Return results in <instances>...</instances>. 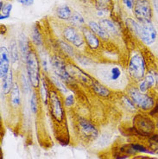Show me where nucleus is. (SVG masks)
I'll return each instance as SVG.
<instances>
[{
  "mask_svg": "<svg viewBox=\"0 0 158 159\" xmlns=\"http://www.w3.org/2000/svg\"><path fill=\"white\" fill-rule=\"evenodd\" d=\"M50 58L51 69L54 75L61 80L65 84L73 85L74 83L75 79L70 74L68 70V65H67L63 58L58 55H54Z\"/></svg>",
  "mask_w": 158,
  "mask_h": 159,
  "instance_id": "obj_6",
  "label": "nucleus"
},
{
  "mask_svg": "<svg viewBox=\"0 0 158 159\" xmlns=\"http://www.w3.org/2000/svg\"><path fill=\"white\" fill-rule=\"evenodd\" d=\"M31 43L36 47H42L43 45V39L42 37V34L40 32L38 26L35 24L31 30Z\"/></svg>",
  "mask_w": 158,
  "mask_h": 159,
  "instance_id": "obj_25",
  "label": "nucleus"
},
{
  "mask_svg": "<svg viewBox=\"0 0 158 159\" xmlns=\"http://www.w3.org/2000/svg\"><path fill=\"white\" fill-rule=\"evenodd\" d=\"M48 82H49L48 78H47L45 75L42 77V80H41V84L39 87V96L42 102L44 103L45 106H47L48 94H49V90H50Z\"/></svg>",
  "mask_w": 158,
  "mask_h": 159,
  "instance_id": "obj_18",
  "label": "nucleus"
},
{
  "mask_svg": "<svg viewBox=\"0 0 158 159\" xmlns=\"http://www.w3.org/2000/svg\"><path fill=\"white\" fill-rule=\"evenodd\" d=\"M133 125L136 131L141 135H148L155 129L153 121L148 116L137 114L133 119Z\"/></svg>",
  "mask_w": 158,
  "mask_h": 159,
  "instance_id": "obj_10",
  "label": "nucleus"
},
{
  "mask_svg": "<svg viewBox=\"0 0 158 159\" xmlns=\"http://www.w3.org/2000/svg\"><path fill=\"white\" fill-rule=\"evenodd\" d=\"M94 2L97 10H102V11H110L113 7V2L112 0H93Z\"/></svg>",
  "mask_w": 158,
  "mask_h": 159,
  "instance_id": "obj_31",
  "label": "nucleus"
},
{
  "mask_svg": "<svg viewBox=\"0 0 158 159\" xmlns=\"http://www.w3.org/2000/svg\"><path fill=\"white\" fill-rule=\"evenodd\" d=\"M99 24L109 34L110 36H114V37H116V36H118L119 35V29L117 27V25L111 19L103 18V19L99 20Z\"/></svg>",
  "mask_w": 158,
  "mask_h": 159,
  "instance_id": "obj_20",
  "label": "nucleus"
},
{
  "mask_svg": "<svg viewBox=\"0 0 158 159\" xmlns=\"http://www.w3.org/2000/svg\"><path fill=\"white\" fill-rule=\"evenodd\" d=\"M77 123L79 134L85 140L93 141L98 138L99 131L90 121H88L85 118H79Z\"/></svg>",
  "mask_w": 158,
  "mask_h": 159,
  "instance_id": "obj_9",
  "label": "nucleus"
},
{
  "mask_svg": "<svg viewBox=\"0 0 158 159\" xmlns=\"http://www.w3.org/2000/svg\"><path fill=\"white\" fill-rule=\"evenodd\" d=\"M61 93L55 88H50L47 107L52 119L57 123H61L65 119V106L61 98Z\"/></svg>",
  "mask_w": 158,
  "mask_h": 159,
  "instance_id": "obj_2",
  "label": "nucleus"
},
{
  "mask_svg": "<svg viewBox=\"0 0 158 159\" xmlns=\"http://www.w3.org/2000/svg\"><path fill=\"white\" fill-rule=\"evenodd\" d=\"M40 96L39 93H37L36 90L32 92L30 99H29V107H30V111L33 114H36L39 111V100Z\"/></svg>",
  "mask_w": 158,
  "mask_h": 159,
  "instance_id": "obj_27",
  "label": "nucleus"
},
{
  "mask_svg": "<svg viewBox=\"0 0 158 159\" xmlns=\"http://www.w3.org/2000/svg\"><path fill=\"white\" fill-rule=\"evenodd\" d=\"M81 1H83V2H87V0H81Z\"/></svg>",
  "mask_w": 158,
  "mask_h": 159,
  "instance_id": "obj_38",
  "label": "nucleus"
},
{
  "mask_svg": "<svg viewBox=\"0 0 158 159\" xmlns=\"http://www.w3.org/2000/svg\"><path fill=\"white\" fill-rule=\"evenodd\" d=\"M25 62V68H26V74L30 81L31 87L35 90L39 88L42 75H41V61L37 52L32 48L29 55L24 60Z\"/></svg>",
  "mask_w": 158,
  "mask_h": 159,
  "instance_id": "obj_1",
  "label": "nucleus"
},
{
  "mask_svg": "<svg viewBox=\"0 0 158 159\" xmlns=\"http://www.w3.org/2000/svg\"><path fill=\"white\" fill-rule=\"evenodd\" d=\"M9 53L12 64H16L19 61L20 59V51L18 48V43H16V40L12 39L9 44Z\"/></svg>",
  "mask_w": 158,
  "mask_h": 159,
  "instance_id": "obj_21",
  "label": "nucleus"
},
{
  "mask_svg": "<svg viewBox=\"0 0 158 159\" xmlns=\"http://www.w3.org/2000/svg\"><path fill=\"white\" fill-rule=\"evenodd\" d=\"M57 44L61 48V50L63 52L66 56L69 57H75L76 52L74 51V47L72 46L70 43H68L67 41L61 39L57 40Z\"/></svg>",
  "mask_w": 158,
  "mask_h": 159,
  "instance_id": "obj_24",
  "label": "nucleus"
},
{
  "mask_svg": "<svg viewBox=\"0 0 158 159\" xmlns=\"http://www.w3.org/2000/svg\"><path fill=\"white\" fill-rule=\"evenodd\" d=\"M127 96L133 102L136 107L141 109L142 111H150L155 107L154 99L146 93H142L138 88L134 86L129 87L126 89Z\"/></svg>",
  "mask_w": 158,
  "mask_h": 159,
  "instance_id": "obj_5",
  "label": "nucleus"
},
{
  "mask_svg": "<svg viewBox=\"0 0 158 159\" xmlns=\"http://www.w3.org/2000/svg\"><path fill=\"white\" fill-rule=\"evenodd\" d=\"M75 103V99L74 94H68L66 96V98L64 99V106L65 107L70 108L72 107Z\"/></svg>",
  "mask_w": 158,
  "mask_h": 159,
  "instance_id": "obj_34",
  "label": "nucleus"
},
{
  "mask_svg": "<svg viewBox=\"0 0 158 159\" xmlns=\"http://www.w3.org/2000/svg\"><path fill=\"white\" fill-rule=\"evenodd\" d=\"M90 87H91L93 92L99 97L107 98V97L111 95V91L110 90V88H108L106 85L100 82L98 80L93 79V82L90 85Z\"/></svg>",
  "mask_w": 158,
  "mask_h": 159,
  "instance_id": "obj_16",
  "label": "nucleus"
},
{
  "mask_svg": "<svg viewBox=\"0 0 158 159\" xmlns=\"http://www.w3.org/2000/svg\"><path fill=\"white\" fill-rule=\"evenodd\" d=\"M88 27L91 29V30L94 32L95 34L99 36V39L103 42H107L110 39L109 34L102 28V26L99 23H97L95 21H90L88 23Z\"/></svg>",
  "mask_w": 158,
  "mask_h": 159,
  "instance_id": "obj_19",
  "label": "nucleus"
},
{
  "mask_svg": "<svg viewBox=\"0 0 158 159\" xmlns=\"http://www.w3.org/2000/svg\"><path fill=\"white\" fill-rule=\"evenodd\" d=\"M125 24H126L127 28L129 29L130 31L138 37H139V34H140V30H141V24L139 22H137L136 20L128 17L125 20Z\"/></svg>",
  "mask_w": 158,
  "mask_h": 159,
  "instance_id": "obj_28",
  "label": "nucleus"
},
{
  "mask_svg": "<svg viewBox=\"0 0 158 159\" xmlns=\"http://www.w3.org/2000/svg\"><path fill=\"white\" fill-rule=\"evenodd\" d=\"M123 3L125 4L127 8L130 9V10H133L134 7V1L133 0H122Z\"/></svg>",
  "mask_w": 158,
  "mask_h": 159,
  "instance_id": "obj_36",
  "label": "nucleus"
},
{
  "mask_svg": "<svg viewBox=\"0 0 158 159\" xmlns=\"http://www.w3.org/2000/svg\"><path fill=\"white\" fill-rule=\"evenodd\" d=\"M12 11V4L11 3H8V4H4V9L1 11V15H0V20L6 19V18H9L11 16V13Z\"/></svg>",
  "mask_w": 158,
  "mask_h": 159,
  "instance_id": "obj_32",
  "label": "nucleus"
},
{
  "mask_svg": "<svg viewBox=\"0 0 158 159\" xmlns=\"http://www.w3.org/2000/svg\"><path fill=\"white\" fill-rule=\"evenodd\" d=\"M81 33L87 46L91 50H96L100 47L101 40L88 26H84L83 28H81Z\"/></svg>",
  "mask_w": 158,
  "mask_h": 159,
  "instance_id": "obj_12",
  "label": "nucleus"
},
{
  "mask_svg": "<svg viewBox=\"0 0 158 159\" xmlns=\"http://www.w3.org/2000/svg\"><path fill=\"white\" fill-rule=\"evenodd\" d=\"M73 13V10L67 4H62L56 10V15L58 18L63 21H69L71 19Z\"/></svg>",
  "mask_w": 158,
  "mask_h": 159,
  "instance_id": "obj_23",
  "label": "nucleus"
},
{
  "mask_svg": "<svg viewBox=\"0 0 158 159\" xmlns=\"http://www.w3.org/2000/svg\"><path fill=\"white\" fill-rule=\"evenodd\" d=\"M9 99H10V103L12 107H19L20 104H21V88H20L19 83L17 82L14 83L11 91L9 94Z\"/></svg>",
  "mask_w": 158,
  "mask_h": 159,
  "instance_id": "obj_17",
  "label": "nucleus"
},
{
  "mask_svg": "<svg viewBox=\"0 0 158 159\" xmlns=\"http://www.w3.org/2000/svg\"><path fill=\"white\" fill-rule=\"evenodd\" d=\"M133 1H134V2H136V1H138V0H133Z\"/></svg>",
  "mask_w": 158,
  "mask_h": 159,
  "instance_id": "obj_40",
  "label": "nucleus"
},
{
  "mask_svg": "<svg viewBox=\"0 0 158 159\" xmlns=\"http://www.w3.org/2000/svg\"><path fill=\"white\" fill-rule=\"evenodd\" d=\"M20 87L22 88V90L24 92V94H28L30 92V86H31V84H30V81H29V77L27 75V74H25L24 72H22L21 74H20Z\"/></svg>",
  "mask_w": 158,
  "mask_h": 159,
  "instance_id": "obj_29",
  "label": "nucleus"
},
{
  "mask_svg": "<svg viewBox=\"0 0 158 159\" xmlns=\"http://www.w3.org/2000/svg\"><path fill=\"white\" fill-rule=\"evenodd\" d=\"M157 81L158 77L156 75V74L149 73L144 76V78L141 81L138 82L139 90L142 93H147L150 88H154L156 84L157 83Z\"/></svg>",
  "mask_w": 158,
  "mask_h": 159,
  "instance_id": "obj_14",
  "label": "nucleus"
},
{
  "mask_svg": "<svg viewBox=\"0 0 158 159\" xmlns=\"http://www.w3.org/2000/svg\"><path fill=\"white\" fill-rule=\"evenodd\" d=\"M155 152H156V154H158V147L156 148V151H155Z\"/></svg>",
  "mask_w": 158,
  "mask_h": 159,
  "instance_id": "obj_37",
  "label": "nucleus"
},
{
  "mask_svg": "<svg viewBox=\"0 0 158 159\" xmlns=\"http://www.w3.org/2000/svg\"><path fill=\"white\" fill-rule=\"evenodd\" d=\"M16 1L24 6H30L35 2V0H16Z\"/></svg>",
  "mask_w": 158,
  "mask_h": 159,
  "instance_id": "obj_35",
  "label": "nucleus"
},
{
  "mask_svg": "<svg viewBox=\"0 0 158 159\" xmlns=\"http://www.w3.org/2000/svg\"><path fill=\"white\" fill-rule=\"evenodd\" d=\"M99 75L104 82L111 87L120 86L124 80V73L119 65L101 66L99 69Z\"/></svg>",
  "mask_w": 158,
  "mask_h": 159,
  "instance_id": "obj_4",
  "label": "nucleus"
},
{
  "mask_svg": "<svg viewBox=\"0 0 158 159\" xmlns=\"http://www.w3.org/2000/svg\"><path fill=\"white\" fill-rule=\"evenodd\" d=\"M69 22L72 26H74L75 28L79 27L81 29L85 26V19H84L83 16L79 12H74Z\"/></svg>",
  "mask_w": 158,
  "mask_h": 159,
  "instance_id": "obj_30",
  "label": "nucleus"
},
{
  "mask_svg": "<svg viewBox=\"0 0 158 159\" xmlns=\"http://www.w3.org/2000/svg\"><path fill=\"white\" fill-rule=\"evenodd\" d=\"M156 127H157V129H158V122H157V124H156Z\"/></svg>",
  "mask_w": 158,
  "mask_h": 159,
  "instance_id": "obj_39",
  "label": "nucleus"
},
{
  "mask_svg": "<svg viewBox=\"0 0 158 159\" xmlns=\"http://www.w3.org/2000/svg\"><path fill=\"white\" fill-rule=\"evenodd\" d=\"M157 32L156 29L152 24V22H148L141 24V30L139 34V38L145 45H151L154 43L156 39Z\"/></svg>",
  "mask_w": 158,
  "mask_h": 159,
  "instance_id": "obj_11",
  "label": "nucleus"
},
{
  "mask_svg": "<svg viewBox=\"0 0 158 159\" xmlns=\"http://www.w3.org/2000/svg\"><path fill=\"white\" fill-rule=\"evenodd\" d=\"M62 36L65 41L70 43L74 48H82L85 47L86 43L82 36V33H79L75 27L69 25L66 26L62 30Z\"/></svg>",
  "mask_w": 158,
  "mask_h": 159,
  "instance_id": "obj_8",
  "label": "nucleus"
},
{
  "mask_svg": "<svg viewBox=\"0 0 158 159\" xmlns=\"http://www.w3.org/2000/svg\"><path fill=\"white\" fill-rule=\"evenodd\" d=\"M127 72L130 79L134 81H141L146 75V63L143 56L139 52H134L129 59Z\"/></svg>",
  "mask_w": 158,
  "mask_h": 159,
  "instance_id": "obj_3",
  "label": "nucleus"
},
{
  "mask_svg": "<svg viewBox=\"0 0 158 159\" xmlns=\"http://www.w3.org/2000/svg\"><path fill=\"white\" fill-rule=\"evenodd\" d=\"M11 62L9 49L5 46L0 48V78L3 80L11 70L10 64Z\"/></svg>",
  "mask_w": 158,
  "mask_h": 159,
  "instance_id": "obj_13",
  "label": "nucleus"
},
{
  "mask_svg": "<svg viewBox=\"0 0 158 159\" xmlns=\"http://www.w3.org/2000/svg\"><path fill=\"white\" fill-rule=\"evenodd\" d=\"M14 83L15 82L13 80V72L11 69L8 73V75L2 80V92L4 93V95L10 94Z\"/></svg>",
  "mask_w": 158,
  "mask_h": 159,
  "instance_id": "obj_22",
  "label": "nucleus"
},
{
  "mask_svg": "<svg viewBox=\"0 0 158 159\" xmlns=\"http://www.w3.org/2000/svg\"><path fill=\"white\" fill-rule=\"evenodd\" d=\"M130 149L133 151V152H137V151H139V152H146V153H152L151 151H149L148 149L142 146L141 144H138V143H131L130 144Z\"/></svg>",
  "mask_w": 158,
  "mask_h": 159,
  "instance_id": "obj_33",
  "label": "nucleus"
},
{
  "mask_svg": "<svg viewBox=\"0 0 158 159\" xmlns=\"http://www.w3.org/2000/svg\"><path fill=\"white\" fill-rule=\"evenodd\" d=\"M48 80L51 83V85L54 86V88H56V90H58L61 93H67V92H68L67 87L65 86V83L61 80H60L57 76L55 75L50 76L48 78Z\"/></svg>",
  "mask_w": 158,
  "mask_h": 159,
  "instance_id": "obj_26",
  "label": "nucleus"
},
{
  "mask_svg": "<svg viewBox=\"0 0 158 159\" xmlns=\"http://www.w3.org/2000/svg\"><path fill=\"white\" fill-rule=\"evenodd\" d=\"M133 13L140 24H144L152 21V8L149 0H138L133 7Z\"/></svg>",
  "mask_w": 158,
  "mask_h": 159,
  "instance_id": "obj_7",
  "label": "nucleus"
},
{
  "mask_svg": "<svg viewBox=\"0 0 158 159\" xmlns=\"http://www.w3.org/2000/svg\"><path fill=\"white\" fill-rule=\"evenodd\" d=\"M17 43H18V48H19V51L21 56L23 57V59L25 60L26 57L29 55V53L30 52L32 48L31 42L29 41L27 36L24 34V32L20 33L18 36V40H17Z\"/></svg>",
  "mask_w": 158,
  "mask_h": 159,
  "instance_id": "obj_15",
  "label": "nucleus"
}]
</instances>
